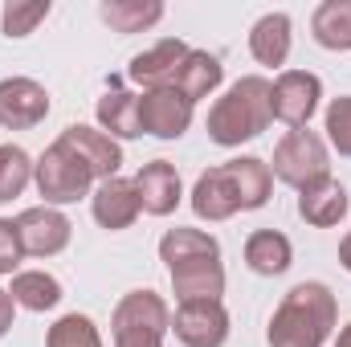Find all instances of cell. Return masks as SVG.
<instances>
[{"instance_id":"4","label":"cell","mask_w":351,"mask_h":347,"mask_svg":"<svg viewBox=\"0 0 351 347\" xmlns=\"http://www.w3.org/2000/svg\"><path fill=\"white\" fill-rule=\"evenodd\" d=\"M110 331L114 347H164V335L172 331V311L156 290H131L119 298Z\"/></svg>"},{"instance_id":"6","label":"cell","mask_w":351,"mask_h":347,"mask_svg":"<svg viewBox=\"0 0 351 347\" xmlns=\"http://www.w3.org/2000/svg\"><path fill=\"white\" fill-rule=\"evenodd\" d=\"M33 180H37V192L45 196V204L58 208V204L82 200L90 192V184H94V172H90L62 139H53V143L41 152V160L33 164Z\"/></svg>"},{"instance_id":"11","label":"cell","mask_w":351,"mask_h":347,"mask_svg":"<svg viewBox=\"0 0 351 347\" xmlns=\"http://www.w3.org/2000/svg\"><path fill=\"white\" fill-rule=\"evenodd\" d=\"M49 115V94L33 78H4L0 82V127L8 131H29L45 123Z\"/></svg>"},{"instance_id":"10","label":"cell","mask_w":351,"mask_h":347,"mask_svg":"<svg viewBox=\"0 0 351 347\" xmlns=\"http://www.w3.org/2000/svg\"><path fill=\"white\" fill-rule=\"evenodd\" d=\"M139 127L156 139H180L192 127V102L176 86H156L139 94Z\"/></svg>"},{"instance_id":"20","label":"cell","mask_w":351,"mask_h":347,"mask_svg":"<svg viewBox=\"0 0 351 347\" xmlns=\"http://www.w3.org/2000/svg\"><path fill=\"white\" fill-rule=\"evenodd\" d=\"M290 37H294L290 16H286V12H265L262 21L250 29V53H254V62H258V66H269V70L286 66V58H290Z\"/></svg>"},{"instance_id":"23","label":"cell","mask_w":351,"mask_h":347,"mask_svg":"<svg viewBox=\"0 0 351 347\" xmlns=\"http://www.w3.org/2000/svg\"><path fill=\"white\" fill-rule=\"evenodd\" d=\"M8 294H12L16 307L41 315V311H53V307L62 302V282H58L53 274H45V270H16Z\"/></svg>"},{"instance_id":"14","label":"cell","mask_w":351,"mask_h":347,"mask_svg":"<svg viewBox=\"0 0 351 347\" xmlns=\"http://www.w3.org/2000/svg\"><path fill=\"white\" fill-rule=\"evenodd\" d=\"M135 192H139V204L147 217H172L180 196H184V184H180V172L168 160H152L135 172Z\"/></svg>"},{"instance_id":"22","label":"cell","mask_w":351,"mask_h":347,"mask_svg":"<svg viewBox=\"0 0 351 347\" xmlns=\"http://www.w3.org/2000/svg\"><path fill=\"white\" fill-rule=\"evenodd\" d=\"M290 261H294V246H290L286 233H278V229H258V233H250V241H245V265H250L254 274L278 278V274L290 270Z\"/></svg>"},{"instance_id":"25","label":"cell","mask_w":351,"mask_h":347,"mask_svg":"<svg viewBox=\"0 0 351 347\" xmlns=\"http://www.w3.org/2000/svg\"><path fill=\"white\" fill-rule=\"evenodd\" d=\"M98 16L114 29V33H143L152 25H160L164 4L160 0H102Z\"/></svg>"},{"instance_id":"32","label":"cell","mask_w":351,"mask_h":347,"mask_svg":"<svg viewBox=\"0 0 351 347\" xmlns=\"http://www.w3.org/2000/svg\"><path fill=\"white\" fill-rule=\"evenodd\" d=\"M339 261H343V270L351 274V233L343 237V241H339Z\"/></svg>"},{"instance_id":"26","label":"cell","mask_w":351,"mask_h":347,"mask_svg":"<svg viewBox=\"0 0 351 347\" xmlns=\"http://www.w3.org/2000/svg\"><path fill=\"white\" fill-rule=\"evenodd\" d=\"M29 180H33V160H29V152L16 147V143H4V147H0V204L16 200V196L29 188Z\"/></svg>"},{"instance_id":"9","label":"cell","mask_w":351,"mask_h":347,"mask_svg":"<svg viewBox=\"0 0 351 347\" xmlns=\"http://www.w3.org/2000/svg\"><path fill=\"white\" fill-rule=\"evenodd\" d=\"M319 98H323V78L319 74H311V70H282L278 82H274V119L286 123L290 131L306 127L311 115L319 110Z\"/></svg>"},{"instance_id":"29","label":"cell","mask_w":351,"mask_h":347,"mask_svg":"<svg viewBox=\"0 0 351 347\" xmlns=\"http://www.w3.org/2000/svg\"><path fill=\"white\" fill-rule=\"evenodd\" d=\"M327 139H331V147H335L339 156L351 160V94L335 98V102L327 106Z\"/></svg>"},{"instance_id":"33","label":"cell","mask_w":351,"mask_h":347,"mask_svg":"<svg viewBox=\"0 0 351 347\" xmlns=\"http://www.w3.org/2000/svg\"><path fill=\"white\" fill-rule=\"evenodd\" d=\"M335 347H351V323L339 331V339H335Z\"/></svg>"},{"instance_id":"30","label":"cell","mask_w":351,"mask_h":347,"mask_svg":"<svg viewBox=\"0 0 351 347\" xmlns=\"http://www.w3.org/2000/svg\"><path fill=\"white\" fill-rule=\"evenodd\" d=\"M25 258V246H21V233H16V221L0 217V274H16V265Z\"/></svg>"},{"instance_id":"16","label":"cell","mask_w":351,"mask_h":347,"mask_svg":"<svg viewBox=\"0 0 351 347\" xmlns=\"http://www.w3.org/2000/svg\"><path fill=\"white\" fill-rule=\"evenodd\" d=\"M192 213H196L200 221H229L233 213H241L237 188H233V180L225 172V164L200 172L196 188H192Z\"/></svg>"},{"instance_id":"5","label":"cell","mask_w":351,"mask_h":347,"mask_svg":"<svg viewBox=\"0 0 351 347\" xmlns=\"http://www.w3.org/2000/svg\"><path fill=\"white\" fill-rule=\"evenodd\" d=\"M269 172L278 176L282 184H290V188L302 192V188H311V184H319V180L331 176V152H327L323 135H315L311 127H294V131H286L278 139Z\"/></svg>"},{"instance_id":"18","label":"cell","mask_w":351,"mask_h":347,"mask_svg":"<svg viewBox=\"0 0 351 347\" xmlns=\"http://www.w3.org/2000/svg\"><path fill=\"white\" fill-rule=\"evenodd\" d=\"M221 82H225V66H221V58L208 53V49H188V58L176 66V74H172L168 86H176L192 106H196L200 98H208Z\"/></svg>"},{"instance_id":"27","label":"cell","mask_w":351,"mask_h":347,"mask_svg":"<svg viewBox=\"0 0 351 347\" xmlns=\"http://www.w3.org/2000/svg\"><path fill=\"white\" fill-rule=\"evenodd\" d=\"M45 347H102V335H98V327H94L90 315H78L74 311V315H62L49 327Z\"/></svg>"},{"instance_id":"8","label":"cell","mask_w":351,"mask_h":347,"mask_svg":"<svg viewBox=\"0 0 351 347\" xmlns=\"http://www.w3.org/2000/svg\"><path fill=\"white\" fill-rule=\"evenodd\" d=\"M16 233H21V246L29 258H58L66 246H70V217L53 204H37V208H25L16 217Z\"/></svg>"},{"instance_id":"15","label":"cell","mask_w":351,"mask_h":347,"mask_svg":"<svg viewBox=\"0 0 351 347\" xmlns=\"http://www.w3.org/2000/svg\"><path fill=\"white\" fill-rule=\"evenodd\" d=\"M348 208H351L348 188H343L339 180H331V176L298 192V217H302L306 225H315V229H331V225H339V221L348 217Z\"/></svg>"},{"instance_id":"17","label":"cell","mask_w":351,"mask_h":347,"mask_svg":"<svg viewBox=\"0 0 351 347\" xmlns=\"http://www.w3.org/2000/svg\"><path fill=\"white\" fill-rule=\"evenodd\" d=\"M184 58H188V45H184L180 37H168V41L152 45L147 53H135L131 66H127V78H131L135 86H143V90L168 86L172 74H176V66H180Z\"/></svg>"},{"instance_id":"3","label":"cell","mask_w":351,"mask_h":347,"mask_svg":"<svg viewBox=\"0 0 351 347\" xmlns=\"http://www.w3.org/2000/svg\"><path fill=\"white\" fill-rule=\"evenodd\" d=\"M274 123V82L262 74H245L225 90L208 110V139L221 147H241L245 139H258Z\"/></svg>"},{"instance_id":"28","label":"cell","mask_w":351,"mask_h":347,"mask_svg":"<svg viewBox=\"0 0 351 347\" xmlns=\"http://www.w3.org/2000/svg\"><path fill=\"white\" fill-rule=\"evenodd\" d=\"M49 16V0H12L4 4V37H29Z\"/></svg>"},{"instance_id":"21","label":"cell","mask_w":351,"mask_h":347,"mask_svg":"<svg viewBox=\"0 0 351 347\" xmlns=\"http://www.w3.org/2000/svg\"><path fill=\"white\" fill-rule=\"evenodd\" d=\"M225 172H229L233 188H237L241 213L262 208L265 200H269V192H274V172H269L265 160H258V156H237V160L225 164Z\"/></svg>"},{"instance_id":"1","label":"cell","mask_w":351,"mask_h":347,"mask_svg":"<svg viewBox=\"0 0 351 347\" xmlns=\"http://www.w3.org/2000/svg\"><path fill=\"white\" fill-rule=\"evenodd\" d=\"M160 261L172 274V290L180 302L221 298L225 294V265H221V241L204 229H168L160 237Z\"/></svg>"},{"instance_id":"24","label":"cell","mask_w":351,"mask_h":347,"mask_svg":"<svg viewBox=\"0 0 351 347\" xmlns=\"http://www.w3.org/2000/svg\"><path fill=\"white\" fill-rule=\"evenodd\" d=\"M311 33L323 49L348 53L351 49V0H323L311 16Z\"/></svg>"},{"instance_id":"7","label":"cell","mask_w":351,"mask_h":347,"mask_svg":"<svg viewBox=\"0 0 351 347\" xmlns=\"http://www.w3.org/2000/svg\"><path fill=\"white\" fill-rule=\"evenodd\" d=\"M172 331L184 347H225L229 339V311L221 298L180 302L172 315Z\"/></svg>"},{"instance_id":"13","label":"cell","mask_w":351,"mask_h":347,"mask_svg":"<svg viewBox=\"0 0 351 347\" xmlns=\"http://www.w3.org/2000/svg\"><path fill=\"white\" fill-rule=\"evenodd\" d=\"M58 139L94 172V180H110V176H119V168H123V147H119L106 131H98V127L70 123Z\"/></svg>"},{"instance_id":"19","label":"cell","mask_w":351,"mask_h":347,"mask_svg":"<svg viewBox=\"0 0 351 347\" xmlns=\"http://www.w3.org/2000/svg\"><path fill=\"white\" fill-rule=\"evenodd\" d=\"M94 115H98V131H106L110 139H139L143 135V127H139V94L123 90L119 82L106 86V94L94 106Z\"/></svg>"},{"instance_id":"31","label":"cell","mask_w":351,"mask_h":347,"mask_svg":"<svg viewBox=\"0 0 351 347\" xmlns=\"http://www.w3.org/2000/svg\"><path fill=\"white\" fill-rule=\"evenodd\" d=\"M12 319H16V302H12V294H8V290H0V339L8 335Z\"/></svg>"},{"instance_id":"2","label":"cell","mask_w":351,"mask_h":347,"mask_svg":"<svg viewBox=\"0 0 351 347\" xmlns=\"http://www.w3.org/2000/svg\"><path fill=\"white\" fill-rule=\"evenodd\" d=\"M339 319V302L323 282H298L282 294L265 339L269 347H323Z\"/></svg>"},{"instance_id":"12","label":"cell","mask_w":351,"mask_h":347,"mask_svg":"<svg viewBox=\"0 0 351 347\" xmlns=\"http://www.w3.org/2000/svg\"><path fill=\"white\" fill-rule=\"evenodd\" d=\"M90 213L102 229L119 233V229H131L143 213L139 204V192H135V180H123V176H110V180H98L94 196H90Z\"/></svg>"}]
</instances>
